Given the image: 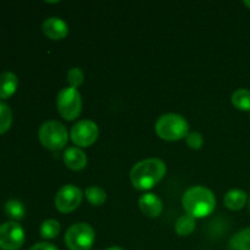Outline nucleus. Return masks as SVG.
I'll use <instances>...</instances> for the list:
<instances>
[{"instance_id":"obj_26","label":"nucleus","mask_w":250,"mask_h":250,"mask_svg":"<svg viewBox=\"0 0 250 250\" xmlns=\"http://www.w3.org/2000/svg\"><path fill=\"white\" fill-rule=\"evenodd\" d=\"M244 5H246V6H248L250 9V0H244Z\"/></svg>"},{"instance_id":"obj_1","label":"nucleus","mask_w":250,"mask_h":250,"mask_svg":"<svg viewBox=\"0 0 250 250\" xmlns=\"http://www.w3.org/2000/svg\"><path fill=\"white\" fill-rule=\"evenodd\" d=\"M166 175V164L159 158H149L139 161L132 167L129 178L132 186L138 190L151 189Z\"/></svg>"},{"instance_id":"obj_18","label":"nucleus","mask_w":250,"mask_h":250,"mask_svg":"<svg viewBox=\"0 0 250 250\" xmlns=\"http://www.w3.org/2000/svg\"><path fill=\"white\" fill-rule=\"evenodd\" d=\"M85 198L93 207H100L106 202V192L102 187L98 186H90L85 189Z\"/></svg>"},{"instance_id":"obj_9","label":"nucleus","mask_w":250,"mask_h":250,"mask_svg":"<svg viewBox=\"0 0 250 250\" xmlns=\"http://www.w3.org/2000/svg\"><path fill=\"white\" fill-rule=\"evenodd\" d=\"M24 243V231L15 221L0 225V249L19 250Z\"/></svg>"},{"instance_id":"obj_10","label":"nucleus","mask_w":250,"mask_h":250,"mask_svg":"<svg viewBox=\"0 0 250 250\" xmlns=\"http://www.w3.org/2000/svg\"><path fill=\"white\" fill-rule=\"evenodd\" d=\"M42 31L53 41H61L68 34V24L60 17H49L42 24Z\"/></svg>"},{"instance_id":"obj_4","label":"nucleus","mask_w":250,"mask_h":250,"mask_svg":"<svg viewBox=\"0 0 250 250\" xmlns=\"http://www.w3.org/2000/svg\"><path fill=\"white\" fill-rule=\"evenodd\" d=\"M38 138L44 148L53 151L61 150L67 144L68 132L61 122L50 120L39 127Z\"/></svg>"},{"instance_id":"obj_24","label":"nucleus","mask_w":250,"mask_h":250,"mask_svg":"<svg viewBox=\"0 0 250 250\" xmlns=\"http://www.w3.org/2000/svg\"><path fill=\"white\" fill-rule=\"evenodd\" d=\"M29 250H59L54 244L51 243H45V242H42V243L34 244Z\"/></svg>"},{"instance_id":"obj_7","label":"nucleus","mask_w":250,"mask_h":250,"mask_svg":"<svg viewBox=\"0 0 250 250\" xmlns=\"http://www.w3.org/2000/svg\"><path fill=\"white\" fill-rule=\"evenodd\" d=\"M83 199L82 190L73 185H65L58 190L55 195V208L60 212L68 214L77 209Z\"/></svg>"},{"instance_id":"obj_17","label":"nucleus","mask_w":250,"mask_h":250,"mask_svg":"<svg viewBox=\"0 0 250 250\" xmlns=\"http://www.w3.org/2000/svg\"><path fill=\"white\" fill-rule=\"evenodd\" d=\"M232 104L236 109L242 111H250V90L239 88L232 94Z\"/></svg>"},{"instance_id":"obj_8","label":"nucleus","mask_w":250,"mask_h":250,"mask_svg":"<svg viewBox=\"0 0 250 250\" xmlns=\"http://www.w3.org/2000/svg\"><path fill=\"white\" fill-rule=\"evenodd\" d=\"M70 137L77 146L87 148L97 142L99 137V128L92 120H81L71 128Z\"/></svg>"},{"instance_id":"obj_2","label":"nucleus","mask_w":250,"mask_h":250,"mask_svg":"<svg viewBox=\"0 0 250 250\" xmlns=\"http://www.w3.org/2000/svg\"><path fill=\"white\" fill-rule=\"evenodd\" d=\"M182 205L186 214L194 219H202L209 216L214 211L216 198L209 188L194 186L186 190L182 198Z\"/></svg>"},{"instance_id":"obj_25","label":"nucleus","mask_w":250,"mask_h":250,"mask_svg":"<svg viewBox=\"0 0 250 250\" xmlns=\"http://www.w3.org/2000/svg\"><path fill=\"white\" fill-rule=\"evenodd\" d=\"M106 250H124V249H122L121 247H111V248H109Z\"/></svg>"},{"instance_id":"obj_15","label":"nucleus","mask_w":250,"mask_h":250,"mask_svg":"<svg viewBox=\"0 0 250 250\" xmlns=\"http://www.w3.org/2000/svg\"><path fill=\"white\" fill-rule=\"evenodd\" d=\"M195 229V219L190 215H182L175 224V231L178 236L187 237Z\"/></svg>"},{"instance_id":"obj_3","label":"nucleus","mask_w":250,"mask_h":250,"mask_svg":"<svg viewBox=\"0 0 250 250\" xmlns=\"http://www.w3.org/2000/svg\"><path fill=\"white\" fill-rule=\"evenodd\" d=\"M155 132L158 137L167 142H176L186 138L189 133L187 120L178 114H164L156 120Z\"/></svg>"},{"instance_id":"obj_19","label":"nucleus","mask_w":250,"mask_h":250,"mask_svg":"<svg viewBox=\"0 0 250 250\" xmlns=\"http://www.w3.org/2000/svg\"><path fill=\"white\" fill-rule=\"evenodd\" d=\"M41 236L44 239H54L60 233V224L54 219H48L41 225Z\"/></svg>"},{"instance_id":"obj_13","label":"nucleus","mask_w":250,"mask_h":250,"mask_svg":"<svg viewBox=\"0 0 250 250\" xmlns=\"http://www.w3.org/2000/svg\"><path fill=\"white\" fill-rule=\"evenodd\" d=\"M247 200H248V197H247V193L244 190L231 189L225 195L224 203L227 209L232 210V211H238L246 207Z\"/></svg>"},{"instance_id":"obj_11","label":"nucleus","mask_w":250,"mask_h":250,"mask_svg":"<svg viewBox=\"0 0 250 250\" xmlns=\"http://www.w3.org/2000/svg\"><path fill=\"white\" fill-rule=\"evenodd\" d=\"M138 205L141 211L148 217L160 216L164 210L163 200L154 193H146L138 200Z\"/></svg>"},{"instance_id":"obj_16","label":"nucleus","mask_w":250,"mask_h":250,"mask_svg":"<svg viewBox=\"0 0 250 250\" xmlns=\"http://www.w3.org/2000/svg\"><path fill=\"white\" fill-rule=\"evenodd\" d=\"M231 250H250V227L239 231L229 241Z\"/></svg>"},{"instance_id":"obj_21","label":"nucleus","mask_w":250,"mask_h":250,"mask_svg":"<svg viewBox=\"0 0 250 250\" xmlns=\"http://www.w3.org/2000/svg\"><path fill=\"white\" fill-rule=\"evenodd\" d=\"M12 124V111L9 105L0 102V134L10 129Z\"/></svg>"},{"instance_id":"obj_5","label":"nucleus","mask_w":250,"mask_h":250,"mask_svg":"<svg viewBox=\"0 0 250 250\" xmlns=\"http://www.w3.org/2000/svg\"><path fill=\"white\" fill-rule=\"evenodd\" d=\"M95 241V232L90 225L77 222L67 229L65 244L70 250H89Z\"/></svg>"},{"instance_id":"obj_22","label":"nucleus","mask_w":250,"mask_h":250,"mask_svg":"<svg viewBox=\"0 0 250 250\" xmlns=\"http://www.w3.org/2000/svg\"><path fill=\"white\" fill-rule=\"evenodd\" d=\"M66 80H67L68 87H72L77 89L84 82V73H83V71L80 67H72L67 72Z\"/></svg>"},{"instance_id":"obj_20","label":"nucleus","mask_w":250,"mask_h":250,"mask_svg":"<svg viewBox=\"0 0 250 250\" xmlns=\"http://www.w3.org/2000/svg\"><path fill=\"white\" fill-rule=\"evenodd\" d=\"M5 212L12 220H22L26 214V209L20 200L11 199L5 204Z\"/></svg>"},{"instance_id":"obj_12","label":"nucleus","mask_w":250,"mask_h":250,"mask_svg":"<svg viewBox=\"0 0 250 250\" xmlns=\"http://www.w3.org/2000/svg\"><path fill=\"white\" fill-rule=\"evenodd\" d=\"M63 163L70 170L81 171L87 166V155L78 146H70L63 151Z\"/></svg>"},{"instance_id":"obj_27","label":"nucleus","mask_w":250,"mask_h":250,"mask_svg":"<svg viewBox=\"0 0 250 250\" xmlns=\"http://www.w3.org/2000/svg\"><path fill=\"white\" fill-rule=\"evenodd\" d=\"M249 210H250V199H249Z\"/></svg>"},{"instance_id":"obj_6","label":"nucleus","mask_w":250,"mask_h":250,"mask_svg":"<svg viewBox=\"0 0 250 250\" xmlns=\"http://www.w3.org/2000/svg\"><path fill=\"white\" fill-rule=\"evenodd\" d=\"M56 106L62 119L67 121L77 119L82 111V97L78 89L72 87L62 88L56 97Z\"/></svg>"},{"instance_id":"obj_14","label":"nucleus","mask_w":250,"mask_h":250,"mask_svg":"<svg viewBox=\"0 0 250 250\" xmlns=\"http://www.w3.org/2000/svg\"><path fill=\"white\" fill-rule=\"evenodd\" d=\"M17 85H19V80L15 73H0V99H7L11 97L16 92Z\"/></svg>"},{"instance_id":"obj_23","label":"nucleus","mask_w":250,"mask_h":250,"mask_svg":"<svg viewBox=\"0 0 250 250\" xmlns=\"http://www.w3.org/2000/svg\"><path fill=\"white\" fill-rule=\"evenodd\" d=\"M186 142H187V146H189L190 149L199 150V149H202L203 143H204V139H203L202 133L194 131L188 133V136L186 137Z\"/></svg>"}]
</instances>
